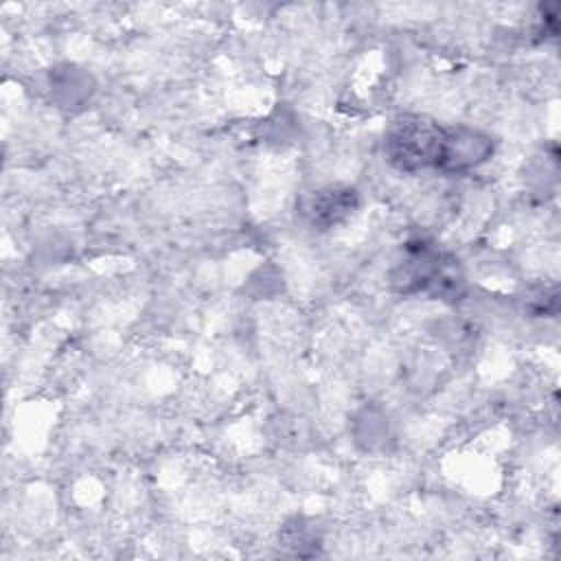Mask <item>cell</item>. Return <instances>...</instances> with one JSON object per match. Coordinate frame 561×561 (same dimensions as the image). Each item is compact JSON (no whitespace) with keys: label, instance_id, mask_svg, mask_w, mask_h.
<instances>
[{"label":"cell","instance_id":"6da1fadb","mask_svg":"<svg viewBox=\"0 0 561 561\" xmlns=\"http://www.w3.org/2000/svg\"><path fill=\"white\" fill-rule=\"evenodd\" d=\"M443 134H445V125L427 116L401 114L386 129V138H383L386 160L403 173L436 169Z\"/></svg>","mask_w":561,"mask_h":561},{"label":"cell","instance_id":"7a4b0ae2","mask_svg":"<svg viewBox=\"0 0 561 561\" xmlns=\"http://www.w3.org/2000/svg\"><path fill=\"white\" fill-rule=\"evenodd\" d=\"M495 151V140L476 127L451 125L445 127L436 169L443 173H469L484 164Z\"/></svg>","mask_w":561,"mask_h":561},{"label":"cell","instance_id":"3957f363","mask_svg":"<svg viewBox=\"0 0 561 561\" xmlns=\"http://www.w3.org/2000/svg\"><path fill=\"white\" fill-rule=\"evenodd\" d=\"M357 208V191L351 186H324L316 191L305 206L313 226L331 228L342 224Z\"/></svg>","mask_w":561,"mask_h":561}]
</instances>
